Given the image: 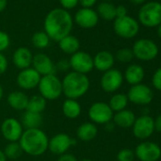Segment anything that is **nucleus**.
I'll list each match as a JSON object with an SVG mask.
<instances>
[{
    "label": "nucleus",
    "mask_w": 161,
    "mask_h": 161,
    "mask_svg": "<svg viewBox=\"0 0 161 161\" xmlns=\"http://www.w3.org/2000/svg\"><path fill=\"white\" fill-rule=\"evenodd\" d=\"M73 18L68 11L55 8L47 13L44 20V31L50 40L59 42L70 34L73 29Z\"/></svg>",
    "instance_id": "obj_1"
},
{
    "label": "nucleus",
    "mask_w": 161,
    "mask_h": 161,
    "mask_svg": "<svg viewBox=\"0 0 161 161\" xmlns=\"http://www.w3.org/2000/svg\"><path fill=\"white\" fill-rule=\"evenodd\" d=\"M48 139L47 134L40 128L26 129L18 142L23 153L31 156H39L48 150Z\"/></svg>",
    "instance_id": "obj_2"
},
{
    "label": "nucleus",
    "mask_w": 161,
    "mask_h": 161,
    "mask_svg": "<svg viewBox=\"0 0 161 161\" xmlns=\"http://www.w3.org/2000/svg\"><path fill=\"white\" fill-rule=\"evenodd\" d=\"M90 87V80L85 74L68 72L62 80L63 94L66 99L78 100L85 96Z\"/></svg>",
    "instance_id": "obj_3"
},
{
    "label": "nucleus",
    "mask_w": 161,
    "mask_h": 161,
    "mask_svg": "<svg viewBox=\"0 0 161 161\" xmlns=\"http://www.w3.org/2000/svg\"><path fill=\"white\" fill-rule=\"evenodd\" d=\"M37 87L40 95L47 101H55L63 94L62 80L55 74L42 76Z\"/></svg>",
    "instance_id": "obj_4"
},
{
    "label": "nucleus",
    "mask_w": 161,
    "mask_h": 161,
    "mask_svg": "<svg viewBox=\"0 0 161 161\" xmlns=\"http://www.w3.org/2000/svg\"><path fill=\"white\" fill-rule=\"evenodd\" d=\"M139 22L149 28H153L161 23V3L151 1L141 6L138 11Z\"/></svg>",
    "instance_id": "obj_5"
},
{
    "label": "nucleus",
    "mask_w": 161,
    "mask_h": 161,
    "mask_svg": "<svg viewBox=\"0 0 161 161\" xmlns=\"http://www.w3.org/2000/svg\"><path fill=\"white\" fill-rule=\"evenodd\" d=\"M138 22L129 15L118 17L114 21V31L121 38L131 39L138 33Z\"/></svg>",
    "instance_id": "obj_6"
},
{
    "label": "nucleus",
    "mask_w": 161,
    "mask_h": 161,
    "mask_svg": "<svg viewBox=\"0 0 161 161\" xmlns=\"http://www.w3.org/2000/svg\"><path fill=\"white\" fill-rule=\"evenodd\" d=\"M68 61L72 71L77 73L86 75L94 68L93 57L86 51H77L70 56V59Z\"/></svg>",
    "instance_id": "obj_7"
},
{
    "label": "nucleus",
    "mask_w": 161,
    "mask_h": 161,
    "mask_svg": "<svg viewBox=\"0 0 161 161\" xmlns=\"http://www.w3.org/2000/svg\"><path fill=\"white\" fill-rule=\"evenodd\" d=\"M134 56L141 61L153 60L158 54V47L156 44L149 39H139L136 41L133 46Z\"/></svg>",
    "instance_id": "obj_8"
},
{
    "label": "nucleus",
    "mask_w": 161,
    "mask_h": 161,
    "mask_svg": "<svg viewBox=\"0 0 161 161\" xmlns=\"http://www.w3.org/2000/svg\"><path fill=\"white\" fill-rule=\"evenodd\" d=\"M114 112L103 102H98L93 103L88 109V118L94 124H106L113 119Z\"/></svg>",
    "instance_id": "obj_9"
},
{
    "label": "nucleus",
    "mask_w": 161,
    "mask_h": 161,
    "mask_svg": "<svg viewBox=\"0 0 161 161\" xmlns=\"http://www.w3.org/2000/svg\"><path fill=\"white\" fill-rule=\"evenodd\" d=\"M123 79V75L119 69H109L103 72L101 78V87L106 93H114L122 86Z\"/></svg>",
    "instance_id": "obj_10"
},
{
    "label": "nucleus",
    "mask_w": 161,
    "mask_h": 161,
    "mask_svg": "<svg viewBox=\"0 0 161 161\" xmlns=\"http://www.w3.org/2000/svg\"><path fill=\"white\" fill-rule=\"evenodd\" d=\"M126 96L129 102L138 105L149 104L153 98V94L151 88L142 84L132 86Z\"/></svg>",
    "instance_id": "obj_11"
},
{
    "label": "nucleus",
    "mask_w": 161,
    "mask_h": 161,
    "mask_svg": "<svg viewBox=\"0 0 161 161\" xmlns=\"http://www.w3.org/2000/svg\"><path fill=\"white\" fill-rule=\"evenodd\" d=\"M23 132L24 127L21 121L14 118H8L1 123V134L9 142L19 141Z\"/></svg>",
    "instance_id": "obj_12"
},
{
    "label": "nucleus",
    "mask_w": 161,
    "mask_h": 161,
    "mask_svg": "<svg viewBox=\"0 0 161 161\" xmlns=\"http://www.w3.org/2000/svg\"><path fill=\"white\" fill-rule=\"evenodd\" d=\"M75 144V140L67 134L59 133L48 139V150L56 155H61Z\"/></svg>",
    "instance_id": "obj_13"
},
{
    "label": "nucleus",
    "mask_w": 161,
    "mask_h": 161,
    "mask_svg": "<svg viewBox=\"0 0 161 161\" xmlns=\"http://www.w3.org/2000/svg\"><path fill=\"white\" fill-rule=\"evenodd\" d=\"M135 155L140 161H157L161 156V149L154 142L145 141L136 146Z\"/></svg>",
    "instance_id": "obj_14"
},
{
    "label": "nucleus",
    "mask_w": 161,
    "mask_h": 161,
    "mask_svg": "<svg viewBox=\"0 0 161 161\" xmlns=\"http://www.w3.org/2000/svg\"><path fill=\"white\" fill-rule=\"evenodd\" d=\"M99 15L95 10L87 9V8H80L75 14L73 21L82 29L89 30L95 28L99 23Z\"/></svg>",
    "instance_id": "obj_15"
},
{
    "label": "nucleus",
    "mask_w": 161,
    "mask_h": 161,
    "mask_svg": "<svg viewBox=\"0 0 161 161\" xmlns=\"http://www.w3.org/2000/svg\"><path fill=\"white\" fill-rule=\"evenodd\" d=\"M41 80V75L32 67H29L21 70L17 77L16 83L18 86L23 90H31L38 86Z\"/></svg>",
    "instance_id": "obj_16"
},
{
    "label": "nucleus",
    "mask_w": 161,
    "mask_h": 161,
    "mask_svg": "<svg viewBox=\"0 0 161 161\" xmlns=\"http://www.w3.org/2000/svg\"><path fill=\"white\" fill-rule=\"evenodd\" d=\"M133 134L138 139H146L154 132L153 119L149 116H141L136 119L133 124Z\"/></svg>",
    "instance_id": "obj_17"
},
{
    "label": "nucleus",
    "mask_w": 161,
    "mask_h": 161,
    "mask_svg": "<svg viewBox=\"0 0 161 161\" xmlns=\"http://www.w3.org/2000/svg\"><path fill=\"white\" fill-rule=\"evenodd\" d=\"M31 67L35 69L41 75V77L55 74L56 72L55 64L50 59V57L45 53H38L33 55Z\"/></svg>",
    "instance_id": "obj_18"
},
{
    "label": "nucleus",
    "mask_w": 161,
    "mask_h": 161,
    "mask_svg": "<svg viewBox=\"0 0 161 161\" xmlns=\"http://www.w3.org/2000/svg\"><path fill=\"white\" fill-rule=\"evenodd\" d=\"M32 60H33V54L31 50L26 47H18L13 54L14 64L21 70L31 67Z\"/></svg>",
    "instance_id": "obj_19"
},
{
    "label": "nucleus",
    "mask_w": 161,
    "mask_h": 161,
    "mask_svg": "<svg viewBox=\"0 0 161 161\" xmlns=\"http://www.w3.org/2000/svg\"><path fill=\"white\" fill-rule=\"evenodd\" d=\"M93 64L94 68L101 72H105L113 68L115 64V56L107 50L99 51L93 57Z\"/></svg>",
    "instance_id": "obj_20"
},
{
    "label": "nucleus",
    "mask_w": 161,
    "mask_h": 161,
    "mask_svg": "<svg viewBox=\"0 0 161 161\" xmlns=\"http://www.w3.org/2000/svg\"><path fill=\"white\" fill-rule=\"evenodd\" d=\"M8 104L16 111H26L29 103V97L22 91H13L7 98Z\"/></svg>",
    "instance_id": "obj_21"
},
{
    "label": "nucleus",
    "mask_w": 161,
    "mask_h": 161,
    "mask_svg": "<svg viewBox=\"0 0 161 161\" xmlns=\"http://www.w3.org/2000/svg\"><path fill=\"white\" fill-rule=\"evenodd\" d=\"M145 76V72L144 69L141 65L139 64H131L129 65L125 72H124V76L123 78L126 80V82L132 86L135 85H138L142 82V80L144 79Z\"/></svg>",
    "instance_id": "obj_22"
},
{
    "label": "nucleus",
    "mask_w": 161,
    "mask_h": 161,
    "mask_svg": "<svg viewBox=\"0 0 161 161\" xmlns=\"http://www.w3.org/2000/svg\"><path fill=\"white\" fill-rule=\"evenodd\" d=\"M76 135L78 139L82 141H91L98 135V127L93 122H85L82 123L77 129Z\"/></svg>",
    "instance_id": "obj_23"
},
{
    "label": "nucleus",
    "mask_w": 161,
    "mask_h": 161,
    "mask_svg": "<svg viewBox=\"0 0 161 161\" xmlns=\"http://www.w3.org/2000/svg\"><path fill=\"white\" fill-rule=\"evenodd\" d=\"M135 120H136V116L134 112L128 109L116 112L113 116V123L120 128L132 127Z\"/></svg>",
    "instance_id": "obj_24"
},
{
    "label": "nucleus",
    "mask_w": 161,
    "mask_h": 161,
    "mask_svg": "<svg viewBox=\"0 0 161 161\" xmlns=\"http://www.w3.org/2000/svg\"><path fill=\"white\" fill-rule=\"evenodd\" d=\"M58 45H59L60 49L64 53L68 54L70 56L72 54L76 53L77 51H79L80 47L79 39L77 37H75L74 35H71V34L64 37L63 39H61L58 42Z\"/></svg>",
    "instance_id": "obj_25"
},
{
    "label": "nucleus",
    "mask_w": 161,
    "mask_h": 161,
    "mask_svg": "<svg viewBox=\"0 0 161 161\" xmlns=\"http://www.w3.org/2000/svg\"><path fill=\"white\" fill-rule=\"evenodd\" d=\"M62 110L65 118L69 119H75L79 118L80 113H82V106L77 100L66 99L63 103Z\"/></svg>",
    "instance_id": "obj_26"
},
{
    "label": "nucleus",
    "mask_w": 161,
    "mask_h": 161,
    "mask_svg": "<svg viewBox=\"0 0 161 161\" xmlns=\"http://www.w3.org/2000/svg\"><path fill=\"white\" fill-rule=\"evenodd\" d=\"M43 122V118L41 114L27 111L22 117L21 123L25 129H37L40 128Z\"/></svg>",
    "instance_id": "obj_27"
},
{
    "label": "nucleus",
    "mask_w": 161,
    "mask_h": 161,
    "mask_svg": "<svg viewBox=\"0 0 161 161\" xmlns=\"http://www.w3.org/2000/svg\"><path fill=\"white\" fill-rule=\"evenodd\" d=\"M96 12H97L99 17H101L102 19L105 20V21H111V20H115L117 18L116 7L111 2L103 1L102 3H100L98 5Z\"/></svg>",
    "instance_id": "obj_28"
},
{
    "label": "nucleus",
    "mask_w": 161,
    "mask_h": 161,
    "mask_svg": "<svg viewBox=\"0 0 161 161\" xmlns=\"http://www.w3.org/2000/svg\"><path fill=\"white\" fill-rule=\"evenodd\" d=\"M47 107V100H45L41 95H33L29 98L27 111L41 114L45 111Z\"/></svg>",
    "instance_id": "obj_29"
},
{
    "label": "nucleus",
    "mask_w": 161,
    "mask_h": 161,
    "mask_svg": "<svg viewBox=\"0 0 161 161\" xmlns=\"http://www.w3.org/2000/svg\"><path fill=\"white\" fill-rule=\"evenodd\" d=\"M128 103H129V101L125 94L117 93L111 97L108 105L110 106V108L112 109L113 112H119V111L126 109Z\"/></svg>",
    "instance_id": "obj_30"
},
{
    "label": "nucleus",
    "mask_w": 161,
    "mask_h": 161,
    "mask_svg": "<svg viewBox=\"0 0 161 161\" xmlns=\"http://www.w3.org/2000/svg\"><path fill=\"white\" fill-rule=\"evenodd\" d=\"M31 43L34 47H36L38 49H44L49 46L50 38L47 36V34L44 31H36L31 37Z\"/></svg>",
    "instance_id": "obj_31"
},
{
    "label": "nucleus",
    "mask_w": 161,
    "mask_h": 161,
    "mask_svg": "<svg viewBox=\"0 0 161 161\" xmlns=\"http://www.w3.org/2000/svg\"><path fill=\"white\" fill-rule=\"evenodd\" d=\"M4 153L9 159H16L21 156V154L23 153V150L18 141L9 142L4 149Z\"/></svg>",
    "instance_id": "obj_32"
},
{
    "label": "nucleus",
    "mask_w": 161,
    "mask_h": 161,
    "mask_svg": "<svg viewBox=\"0 0 161 161\" xmlns=\"http://www.w3.org/2000/svg\"><path fill=\"white\" fill-rule=\"evenodd\" d=\"M134 57L135 56H134L133 50L128 47H124V48H120L117 51L115 59H117L119 63L126 64V63L131 62Z\"/></svg>",
    "instance_id": "obj_33"
},
{
    "label": "nucleus",
    "mask_w": 161,
    "mask_h": 161,
    "mask_svg": "<svg viewBox=\"0 0 161 161\" xmlns=\"http://www.w3.org/2000/svg\"><path fill=\"white\" fill-rule=\"evenodd\" d=\"M135 152L132 151L131 149L124 148L121 149L117 155V160L118 161H134L135 159Z\"/></svg>",
    "instance_id": "obj_34"
},
{
    "label": "nucleus",
    "mask_w": 161,
    "mask_h": 161,
    "mask_svg": "<svg viewBox=\"0 0 161 161\" xmlns=\"http://www.w3.org/2000/svg\"><path fill=\"white\" fill-rule=\"evenodd\" d=\"M11 45V38L9 34L3 31H0V53L5 51Z\"/></svg>",
    "instance_id": "obj_35"
},
{
    "label": "nucleus",
    "mask_w": 161,
    "mask_h": 161,
    "mask_svg": "<svg viewBox=\"0 0 161 161\" xmlns=\"http://www.w3.org/2000/svg\"><path fill=\"white\" fill-rule=\"evenodd\" d=\"M153 86L155 89L161 91V67H159L153 75L152 79Z\"/></svg>",
    "instance_id": "obj_36"
},
{
    "label": "nucleus",
    "mask_w": 161,
    "mask_h": 161,
    "mask_svg": "<svg viewBox=\"0 0 161 161\" xmlns=\"http://www.w3.org/2000/svg\"><path fill=\"white\" fill-rule=\"evenodd\" d=\"M59 2L62 6V9L69 11L77 7L79 4V0H59Z\"/></svg>",
    "instance_id": "obj_37"
},
{
    "label": "nucleus",
    "mask_w": 161,
    "mask_h": 161,
    "mask_svg": "<svg viewBox=\"0 0 161 161\" xmlns=\"http://www.w3.org/2000/svg\"><path fill=\"white\" fill-rule=\"evenodd\" d=\"M55 66H56V70L59 69L61 71H67L70 68L69 61L66 59H62L55 64Z\"/></svg>",
    "instance_id": "obj_38"
},
{
    "label": "nucleus",
    "mask_w": 161,
    "mask_h": 161,
    "mask_svg": "<svg viewBox=\"0 0 161 161\" xmlns=\"http://www.w3.org/2000/svg\"><path fill=\"white\" fill-rule=\"evenodd\" d=\"M8 60L3 53H0V75L4 74L8 69Z\"/></svg>",
    "instance_id": "obj_39"
},
{
    "label": "nucleus",
    "mask_w": 161,
    "mask_h": 161,
    "mask_svg": "<svg viewBox=\"0 0 161 161\" xmlns=\"http://www.w3.org/2000/svg\"><path fill=\"white\" fill-rule=\"evenodd\" d=\"M57 161H78V160H77V157L73 155L72 153H65L59 155V158Z\"/></svg>",
    "instance_id": "obj_40"
},
{
    "label": "nucleus",
    "mask_w": 161,
    "mask_h": 161,
    "mask_svg": "<svg viewBox=\"0 0 161 161\" xmlns=\"http://www.w3.org/2000/svg\"><path fill=\"white\" fill-rule=\"evenodd\" d=\"M98 0H79V4L82 6V8L91 9L94 5H96Z\"/></svg>",
    "instance_id": "obj_41"
},
{
    "label": "nucleus",
    "mask_w": 161,
    "mask_h": 161,
    "mask_svg": "<svg viewBox=\"0 0 161 161\" xmlns=\"http://www.w3.org/2000/svg\"><path fill=\"white\" fill-rule=\"evenodd\" d=\"M127 15V9L123 5H119L116 7V16L118 17H123Z\"/></svg>",
    "instance_id": "obj_42"
},
{
    "label": "nucleus",
    "mask_w": 161,
    "mask_h": 161,
    "mask_svg": "<svg viewBox=\"0 0 161 161\" xmlns=\"http://www.w3.org/2000/svg\"><path fill=\"white\" fill-rule=\"evenodd\" d=\"M154 124V131L161 132V115H159L155 119H153Z\"/></svg>",
    "instance_id": "obj_43"
},
{
    "label": "nucleus",
    "mask_w": 161,
    "mask_h": 161,
    "mask_svg": "<svg viewBox=\"0 0 161 161\" xmlns=\"http://www.w3.org/2000/svg\"><path fill=\"white\" fill-rule=\"evenodd\" d=\"M8 5V0H0V13H2Z\"/></svg>",
    "instance_id": "obj_44"
},
{
    "label": "nucleus",
    "mask_w": 161,
    "mask_h": 161,
    "mask_svg": "<svg viewBox=\"0 0 161 161\" xmlns=\"http://www.w3.org/2000/svg\"><path fill=\"white\" fill-rule=\"evenodd\" d=\"M7 160H8V158H7V156L5 155L4 151L0 150V161H7Z\"/></svg>",
    "instance_id": "obj_45"
},
{
    "label": "nucleus",
    "mask_w": 161,
    "mask_h": 161,
    "mask_svg": "<svg viewBox=\"0 0 161 161\" xmlns=\"http://www.w3.org/2000/svg\"><path fill=\"white\" fill-rule=\"evenodd\" d=\"M130 2L135 5H140L145 2V0H130Z\"/></svg>",
    "instance_id": "obj_46"
},
{
    "label": "nucleus",
    "mask_w": 161,
    "mask_h": 161,
    "mask_svg": "<svg viewBox=\"0 0 161 161\" xmlns=\"http://www.w3.org/2000/svg\"><path fill=\"white\" fill-rule=\"evenodd\" d=\"M3 96H4V89H3L2 86H1V85H0V101H1V100H2Z\"/></svg>",
    "instance_id": "obj_47"
},
{
    "label": "nucleus",
    "mask_w": 161,
    "mask_h": 161,
    "mask_svg": "<svg viewBox=\"0 0 161 161\" xmlns=\"http://www.w3.org/2000/svg\"><path fill=\"white\" fill-rule=\"evenodd\" d=\"M158 28H157V33H158V36L161 38V23L157 26Z\"/></svg>",
    "instance_id": "obj_48"
},
{
    "label": "nucleus",
    "mask_w": 161,
    "mask_h": 161,
    "mask_svg": "<svg viewBox=\"0 0 161 161\" xmlns=\"http://www.w3.org/2000/svg\"><path fill=\"white\" fill-rule=\"evenodd\" d=\"M80 161H92L90 159H83V160H80Z\"/></svg>",
    "instance_id": "obj_49"
},
{
    "label": "nucleus",
    "mask_w": 161,
    "mask_h": 161,
    "mask_svg": "<svg viewBox=\"0 0 161 161\" xmlns=\"http://www.w3.org/2000/svg\"><path fill=\"white\" fill-rule=\"evenodd\" d=\"M103 1H107V2H110L111 0H103Z\"/></svg>",
    "instance_id": "obj_50"
}]
</instances>
